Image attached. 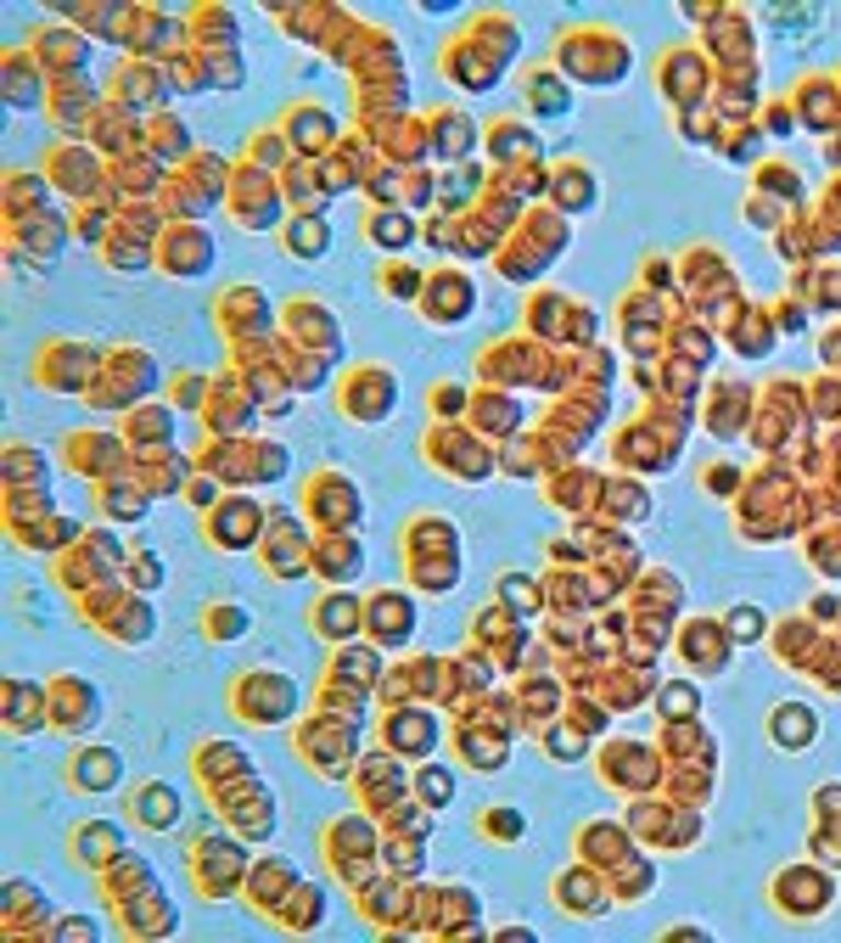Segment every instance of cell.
<instances>
[{
  "label": "cell",
  "instance_id": "cell-4",
  "mask_svg": "<svg viewBox=\"0 0 841 943\" xmlns=\"http://www.w3.org/2000/svg\"><path fill=\"white\" fill-rule=\"evenodd\" d=\"M427 298H421V309L432 315V320H443V326H455V320H466L471 315V304H477V293H471V281L466 275H455V270H443V275H432L427 287H421Z\"/></svg>",
  "mask_w": 841,
  "mask_h": 943
},
{
  "label": "cell",
  "instance_id": "cell-16",
  "mask_svg": "<svg viewBox=\"0 0 841 943\" xmlns=\"http://www.w3.org/2000/svg\"><path fill=\"white\" fill-rule=\"evenodd\" d=\"M140 820H152V826H174L180 820V797L163 786V781H146V792H140Z\"/></svg>",
  "mask_w": 841,
  "mask_h": 943
},
{
  "label": "cell",
  "instance_id": "cell-6",
  "mask_svg": "<svg viewBox=\"0 0 841 943\" xmlns=\"http://www.w3.org/2000/svg\"><path fill=\"white\" fill-rule=\"evenodd\" d=\"M118 752L113 747H79L73 759H68V781L73 792H113L118 786Z\"/></svg>",
  "mask_w": 841,
  "mask_h": 943
},
{
  "label": "cell",
  "instance_id": "cell-14",
  "mask_svg": "<svg viewBox=\"0 0 841 943\" xmlns=\"http://www.w3.org/2000/svg\"><path fill=\"white\" fill-rule=\"evenodd\" d=\"M416 797H421L427 809H450L455 804V770L450 764H427L416 775Z\"/></svg>",
  "mask_w": 841,
  "mask_h": 943
},
{
  "label": "cell",
  "instance_id": "cell-7",
  "mask_svg": "<svg viewBox=\"0 0 841 943\" xmlns=\"http://www.w3.org/2000/svg\"><path fill=\"white\" fill-rule=\"evenodd\" d=\"M679 657H684L690 669L724 674V669H729V635H724L718 624H702V618H696V624L684 629V651H679Z\"/></svg>",
  "mask_w": 841,
  "mask_h": 943
},
{
  "label": "cell",
  "instance_id": "cell-26",
  "mask_svg": "<svg viewBox=\"0 0 841 943\" xmlns=\"http://www.w3.org/2000/svg\"><path fill=\"white\" fill-rule=\"evenodd\" d=\"M740 484V471L735 466H713V478H702V489H713V495H729Z\"/></svg>",
  "mask_w": 841,
  "mask_h": 943
},
{
  "label": "cell",
  "instance_id": "cell-24",
  "mask_svg": "<svg viewBox=\"0 0 841 943\" xmlns=\"http://www.w3.org/2000/svg\"><path fill=\"white\" fill-rule=\"evenodd\" d=\"M500 595H505V601H511L516 612H533V601H538V595H533V584H522L516 573H511V579L500 584Z\"/></svg>",
  "mask_w": 841,
  "mask_h": 943
},
{
  "label": "cell",
  "instance_id": "cell-10",
  "mask_svg": "<svg viewBox=\"0 0 841 943\" xmlns=\"http://www.w3.org/2000/svg\"><path fill=\"white\" fill-rule=\"evenodd\" d=\"M432 736H437V725L427 719V714H399V719H387V752H421L432 747Z\"/></svg>",
  "mask_w": 841,
  "mask_h": 943
},
{
  "label": "cell",
  "instance_id": "cell-1",
  "mask_svg": "<svg viewBox=\"0 0 841 943\" xmlns=\"http://www.w3.org/2000/svg\"><path fill=\"white\" fill-rule=\"evenodd\" d=\"M572 45V57H561L578 84H617L628 73V45L617 34H595V29H583V34H561V52Z\"/></svg>",
  "mask_w": 841,
  "mask_h": 943
},
{
  "label": "cell",
  "instance_id": "cell-19",
  "mask_svg": "<svg viewBox=\"0 0 841 943\" xmlns=\"http://www.w3.org/2000/svg\"><path fill=\"white\" fill-rule=\"evenodd\" d=\"M522 90H533V102H538V113L544 118H556V113H567V90H561V79L556 73H522Z\"/></svg>",
  "mask_w": 841,
  "mask_h": 943
},
{
  "label": "cell",
  "instance_id": "cell-5",
  "mask_svg": "<svg viewBox=\"0 0 841 943\" xmlns=\"http://www.w3.org/2000/svg\"><path fill=\"white\" fill-rule=\"evenodd\" d=\"M769 741L780 752H808L819 741V714L808 702H780L774 714H769Z\"/></svg>",
  "mask_w": 841,
  "mask_h": 943
},
{
  "label": "cell",
  "instance_id": "cell-17",
  "mask_svg": "<svg viewBox=\"0 0 841 943\" xmlns=\"http://www.w3.org/2000/svg\"><path fill=\"white\" fill-rule=\"evenodd\" d=\"M203 635H214V640H236V635H247V612H241L236 601H208V612H203Z\"/></svg>",
  "mask_w": 841,
  "mask_h": 943
},
{
  "label": "cell",
  "instance_id": "cell-22",
  "mask_svg": "<svg viewBox=\"0 0 841 943\" xmlns=\"http://www.w3.org/2000/svg\"><path fill=\"white\" fill-rule=\"evenodd\" d=\"M612 505L628 511L623 523H639V516H651V500H646V489H639V484H617V489H612Z\"/></svg>",
  "mask_w": 841,
  "mask_h": 943
},
{
  "label": "cell",
  "instance_id": "cell-12",
  "mask_svg": "<svg viewBox=\"0 0 841 943\" xmlns=\"http://www.w3.org/2000/svg\"><path fill=\"white\" fill-rule=\"evenodd\" d=\"M527 831V815L511 809V804H493V809H477V837L488 842H516Z\"/></svg>",
  "mask_w": 841,
  "mask_h": 943
},
{
  "label": "cell",
  "instance_id": "cell-11",
  "mask_svg": "<svg viewBox=\"0 0 841 943\" xmlns=\"http://www.w3.org/2000/svg\"><path fill=\"white\" fill-rule=\"evenodd\" d=\"M326 248H331V230H326L320 214H304V219L286 225V253L292 259H326Z\"/></svg>",
  "mask_w": 841,
  "mask_h": 943
},
{
  "label": "cell",
  "instance_id": "cell-25",
  "mask_svg": "<svg viewBox=\"0 0 841 943\" xmlns=\"http://www.w3.org/2000/svg\"><path fill=\"white\" fill-rule=\"evenodd\" d=\"M129 561H135V584H158V579H163V568H158L152 550H140V556H129Z\"/></svg>",
  "mask_w": 841,
  "mask_h": 943
},
{
  "label": "cell",
  "instance_id": "cell-18",
  "mask_svg": "<svg viewBox=\"0 0 841 943\" xmlns=\"http://www.w3.org/2000/svg\"><path fill=\"white\" fill-rule=\"evenodd\" d=\"M556 197H561V208L589 214L595 208V180H589L583 169H567V174H556Z\"/></svg>",
  "mask_w": 841,
  "mask_h": 943
},
{
  "label": "cell",
  "instance_id": "cell-15",
  "mask_svg": "<svg viewBox=\"0 0 841 943\" xmlns=\"http://www.w3.org/2000/svg\"><path fill=\"white\" fill-rule=\"evenodd\" d=\"M371 236H376L387 253H405L416 242V219L410 214H371Z\"/></svg>",
  "mask_w": 841,
  "mask_h": 943
},
{
  "label": "cell",
  "instance_id": "cell-21",
  "mask_svg": "<svg viewBox=\"0 0 841 943\" xmlns=\"http://www.w3.org/2000/svg\"><path fill=\"white\" fill-rule=\"evenodd\" d=\"M382 287H387V298H421L416 287H427V281L416 270H405V264H387L382 270Z\"/></svg>",
  "mask_w": 841,
  "mask_h": 943
},
{
  "label": "cell",
  "instance_id": "cell-13",
  "mask_svg": "<svg viewBox=\"0 0 841 943\" xmlns=\"http://www.w3.org/2000/svg\"><path fill=\"white\" fill-rule=\"evenodd\" d=\"M376 612H371V618L393 635V640H410V629H416V612H410V601L405 595H393V590H382L376 601H371Z\"/></svg>",
  "mask_w": 841,
  "mask_h": 943
},
{
  "label": "cell",
  "instance_id": "cell-2",
  "mask_svg": "<svg viewBox=\"0 0 841 943\" xmlns=\"http://www.w3.org/2000/svg\"><path fill=\"white\" fill-rule=\"evenodd\" d=\"M292 707H298V685H292L286 674H247L241 685H236V714H247V719H259V725H275V719H286Z\"/></svg>",
  "mask_w": 841,
  "mask_h": 943
},
{
  "label": "cell",
  "instance_id": "cell-8",
  "mask_svg": "<svg viewBox=\"0 0 841 943\" xmlns=\"http://www.w3.org/2000/svg\"><path fill=\"white\" fill-rule=\"evenodd\" d=\"M774 893H797V899H780L791 916H814V910H825L830 905V876H819L814 871V882H797V871H780V887Z\"/></svg>",
  "mask_w": 841,
  "mask_h": 943
},
{
  "label": "cell",
  "instance_id": "cell-3",
  "mask_svg": "<svg viewBox=\"0 0 841 943\" xmlns=\"http://www.w3.org/2000/svg\"><path fill=\"white\" fill-rule=\"evenodd\" d=\"M393 405H399V376L382 365H360L354 383L342 388V416H354V421H382Z\"/></svg>",
  "mask_w": 841,
  "mask_h": 943
},
{
  "label": "cell",
  "instance_id": "cell-9",
  "mask_svg": "<svg viewBox=\"0 0 841 943\" xmlns=\"http://www.w3.org/2000/svg\"><path fill=\"white\" fill-rule=\"evenodd\" d=\"M320 916H326V893L315 887V882H292V905L281 910V927L286 932H315L320 927Z\"/></svg>",
  "mask_w": 841,
  "mask_h": 943
},
{
  "label": "cell",
  "instance_id": "cell-20",
  "mask_svg": "<svg viewBox=\"0 0 841 943\" xmlns=\"http://www.w3.org/2000/svg\"><path fill=\"white\" fill-rule=\"evenodd\" d=\"M662 714H668V719H696V685L673 680V685L662 691Z\"/></svg>",
  "mask_w": 841,
  "mask_h": 943
},
{
  "label": "cell",
  "instance_id": "cell-23",
  "mask_svg": "<svg viewBox=\"0 0 841 943\" xmlns=\"http://www.w3.org/2000/svg\"><path fill=\"white\" fill-rule=\"evenodd\" d=\"M729 635H735V640H758V635H763V612H758V606H735V612H729Z\"/></svg>",
  "mask_w": 841,
  "mask_h": 943
},
{
  "label": "cell",
  "instance_id": "cell-27",
  "mask_svg": "<svg viewBox=\"0 0 841 943\" xmlns=\"http://www.w3.org/2000/svg\"><path fill=\"white\" fill-rule=\"evenodd\" d=\"M769 129H774V135H791V118H785V107H780V102L769 107Z\"/></svg>",
  "mask_w": 841,
  "mask_h": 943
}]
</instances>
